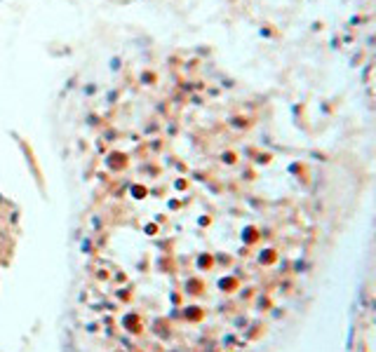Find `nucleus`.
I'll return each mask as SVG.
<instances>
[{
  "mask_svg": "<svg viewBox=\"0 0 376 352\" xmlns=\"http://www.w3.org/2000/svg\"><path fill=\"white\" fill-rule=\"evenodd\" d=\"M12 237H14V214L0 200V268L7 263V256L12 249Z\"/></svg>",
  "mask_w": 376,
  "mask_h": 352,
  "instance_id": "f257e3e1",
  "label": "nucleus"
}]
</instances>
